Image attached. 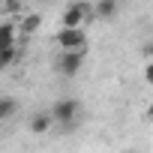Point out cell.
I'll return each mask as SVG.
<instances>
[{
  "mask_svg": "<svg viewBox=\"0 0 153 153\" xmlns=\"http://www.w3.org/2000/svg\"><path fill=\"white\" fill-rule=\"evenodd\" d=\"M51 117H54V123H60V126H72L75 120H78V111H81V105H78V99H57L51 108Z\"/></svg>",
  "mask_w": 153,
  "mask_h": 153,
  "instance_id": "6da1fadb",
  "label": "cell"
},
{
  "mask_svg": "<svg viewBox=\"0 0 153 153\" xmlns=\"http://www.w3.org/2000/svg\"><path fill=\"white\" fill-rule=\"evenodd\" d=\"M84 57H87V48H75V51H60L57 57V72L72 78V75H78L81 66H84Z\"/></svg>",
  "mask_w": 153,
  "mask_h": 153,
  "instance_id": "7a4b0ae2",
  "label": "cell"
},
{
  "mask_svg": "<svg viewBox=\"0 0 153 153\" xmlns=\"http://www.w3.org/2000/svg\"><path fill=\"white\" fill-rule=\"evenodd\" d=\"M96 15H93V9L87 6V3H72V6H66L63 9V15H60V27H84L87 21H93Z\"/></svg>",
  "mask_w": 153,
  "mask_h": 153,
  "instance_id": "3957f363",
  "label": "cell"
},
{
  "mask_svg": "<svg viewBox=\"0 0 153 153\" xmlns=\"http://www.w3.org/2000/svg\"><path fill=\"white\" fill-rule=\"evenodd\" d=\"M54 42L60 45V51L87 48V33H84V27H60V33H57Z\"/></svg>",
  "mask_w": 153,
  "mask_h": 153,
  "instance_id": "277c9868",
  "label": "cell"
},
{
  "mask_svg": "<svg viewBox=\"0 0 153 153\" xmlns=\"http://www.w3.org/2000/svg\"><path fill=\"white\" fill-rule=\"evenodd\" d=\"M51 126H54L51 111H36V114L30 117V132H33V135H45Z\"/></svg>",
  "mask_w": 153,
  "mask_h": 153,
  "instance_id": "5b68a950",
  "label": "cell"
},
{
  "mask_svg": "<svg viewBox=\"0 0 153 153\" xmlns=\"http://www.w3.org/2000/svg\"><path fill=\"white\" fill-rule=\"evenodd\" d=\"M18 42V27L12 21H0V48H15Z\"/></svg>",
  "mask_w": 153,
  "mask_h": 153,
  "instance_id": "8992f818",
  "label": "cell"
},
{
  "mask_svg": "<svg viewBox=\"0 0 153 153\" xmlns=\"http://www.w3.org/2000/svg\"><path fill=\"white\" fill-rule=\"evenodd\" d=\"M114 12H117V0H99V3L93 6L96 18H114Z\"/></svg>",
  "mask_w": 153,
  "mask_h": 153,
  "instance_id": "52a82bcc",
  "label": "cell"
},
{
  "mask_svg": "<svg viewBox=\"0 0 153 153\" xmlns=\"http://www.w3.org/2000/svg\"><path fill=\"white\" fill-rule=\"evenodd\" d=\"M39 27H42V18H39L36 12H30V15H24V18L18 21V30H21V33H36Z\"/></svg>",
  "mask_w": 153,
  "mask_h": 153,
  "instance_id": "ba28073f",
  "label": "cell"
},
{
  "mask_svg": "<svg viewBox=\"0 0 153 153\" xmlns=\"http://www.w3.org/2000/svg\"><path fill=\"white\" fill-rule=\"evenodd\" d=\"M15 111H18V102H15L12 96H0V123H3V120H9Z\"/></svg>",
  "mask_w": 153,
  "mask_h": 153,
  "instance_id": "9c48e42d",
  "label": "cell"
},
{
  "mask_svg": "<svg viewBox=\"0 0 153 153\" xmlns=\"http://www.w3.org/2000/svg\"><path fill=\"white\" fill-rule=\"evenodd\" d=\"M15 57H18L15 48H0V72H6V69L15 63Z\"/></svg>",
  "mask_w": 153,
  "mask_h": 153,
  "instance_id": "30bf717a",
  "label": "cell"
},
{
  "mask_svg": "<svg viewBox=\"0 0 153 153\" xmlns=\"http://www.w3.org/2000/svg\"><path fill=\"white\" fill-rule=\"evenodd\" d=\"M144 81H147V84H153V60L144 66Z\"/></svg>",
  "mask_w": 153,
  "mask_h": 153,
  "instance_id": "8fae6325",
  "label": "cell"
},
{
  "mask_svg": "<svg viewBox=\"0 0 153 153\" xmlns=\"http://www.w3.org/2000/svg\"><path fill=\"white\" fill-rule=\"evenodd\" d=\"M18 3H21V0H3L0 6H6V9H18Z\"/></svg>",
  "mask_w": 153,
  "mask_h": 153,
  "instance_id": "7c38bea8",
  "label": "cell"
},
{
  "mask_svg": "<svg viewBox=\"0 0 153 153\" xmlns=\"http://www.w3.org/2000/svg\"><path fill=\"white\" fill-rule=\"evenodd\" d=\"M147 114H150V117H153V102H150V108H147Z\"/></svg>",
  "mask_w": 153,
  "mask_h": 153,
  "instance_id": "4fadbf2b",
  "label": "cell"
},
{
  "mask_svg": "<svg viewBox=\"0 0 153 153\" xmlns=\"http://www.w3.org/2000/svg\"><path fill=\"white\" fill-rule=\"evenodd\" d=\"M0 3H3V0H0Z\"/></svg>",
  "mask_w": 153,
  "mask_h": 153,
  "instance_id": "5bb4252c",
  "label": "cell"
}]
</instances>
